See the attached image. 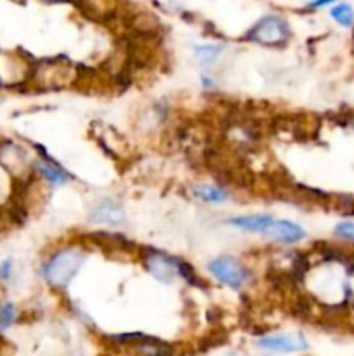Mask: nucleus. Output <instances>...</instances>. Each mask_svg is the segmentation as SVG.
<instances>
[{
	"instance_id": "1",
	"label": "nucleus",
	"mask_w": 354,
	"mask_h": 356,
	"mask_svg": "<svg viewBox=\"0 0 354 356\" xmlns=\"http://www.w3.org/2000/svg\"><path fill=\"white\" fill-rule=\"evenodd\" d=\"M84 252L80 249H61L44 264V278L54 289H64L82 268Z\"/></svg>"
},
{
	"instance_id": "2",
	"label": "nucleus",
	"mask_w": 354,
	"mask_h": 356,
	"mask_svg": "<svg viewBox=\"0 0 354 356\" xmlns=\"http://www.w3.org/2000/svg\"><path fill=\"white\" fill-rule=\"evenodd\" d=\"M207 270L210 271V275L216 276L219 282L229 289H242L245 282L249 280V271L246 268L240 263L238 259L231 256H219L216 259L210 261L207 264Z\"/></svg>"
},
{
	"instance_id": "3",
	"label": "nucleus",
	"mask_w": 354,
	"mask_h": 356,
	"mask_svg": "<svg viewBox=\"0 0 354 356\" xmlns=\"http://www.w3.org/2000/svg\"><path fill=\"white\" fill-rule=\"evenodd\" d=\"M288 25L278 16H266L249 32L246 37L262 45H281L288 40Z\"/></svg>"
},
{
	"instance_id": "4",
	"label": "nucleus",
	"mask_w": 354,
	"mask_h": 356,
	"mask_svg": "<svg viewBox=\"0 0 354 356\" xmlns=\"http://www.w3.org/2000/svg\"><path fill=\"white\" fill-rule=\"evenodd\" d=\"M257 346L264 351L278 353V355H290V353H301L307 349L306 337L299 332L294 334H276L264 335L257 341Z\"/></svg>"
},
{
	"instance_id": "5",
	"label": "nucleus",
	"mask_w": 354,
	"mask_h": 356,
	"mask_svg": "<svg viewBox=\"0 0 354 356\" xmlns=\"http://www.w3.org/2000/svg\"><path fill=\"white\" fill-rule=\"evenodd\" d=\"M179 264L181 259L160 252H149V256L146 257V266H148L149 273L164 283L174 282L175 276L179 275Z\"/></svg>"
},
{
	"instance_id": "6",
	"label": "nucleus",
	"mask_w": 354,
	"mask_h": 356,
	"mask_svg": "<svg viewBox=\"0 0 354 356\" xmlns=\"http://www.w3.org/2000/svg\"><path fill=\"white\" fill-rule=\"evenodd\" d=\"M266 237L275 238L283 244H297V241L304 240L306 237V230L299 226L294 221H287V219H275L271 226L266 231Z\"/></svg>"
},
{
	"instance_id": "7",
	"label": "nucleus",
	"mask_w": 354,
	"mask_h": 356,
	"mask_svg": "<svg viewBox=\"0 0 354 356\" xmlns=\"http://www.w3.org/2000/svg\"><path fill=\"white\" fill-rule=\"evenodd\" d=\"M123 209L118 202L113 198H105L94 207L90 219L92 223H106V224H120L123 223Z\"/></svg>"
},
{
	"instance_id": "8",
	"label": "nucleus",
	"mask_w": 354,
	"mask_h": 356,
	"mask_svg": "<svg viewBox=\"0 0 354 356\" xmlns=\"http://www.w3.org/2000/svg\"><path fill=\"white\" fill-rule=\"evenodd\" d=\"M275 221V217L266 214H252V215H240V217H233L227 221V224L238 228L242 231H249V233H259L266 235L268 228L271 226V223Z\"/></svg>"
},
{
	"instance_id": "9",
	"label": "nucleus",
	"mask_w": 354,
	"mask_h": 356,
	"mask_svg": "<svg viewBox=\"0 0 354 356\" xmlns=\"http://www.w3.org/2000/svg\"><path fill=\"white\" fill-rule=\"evenodd\" d=\"M194 197L200 198V200L205 202V204H223V202L227 200L229 195H227L224 189L217 188V186L200 185L194 188Z\"/></svg>"
},
{
	"instance_id": "10",
	"label": "nucleus",
	"mask_w": 354,
	"mask_h": 356,
	"mask_svg": "<svg viewBox=\"0 0 354 356\" xmlns=\"http://www.w3.org/2000/svg\"><path fill=\"white\" fill-rule=\"evenodd\" d=\"M37 171L49 185L53 186H63L64 182L68 181V174L66 172L61 171L58 165L54 163H45V162H38L37 163Z\"/></svg>"
},
{
	"instance_id": "11",
	"label": "nucleus",
	"mask_w": 354,
	"mask_h": 356,
	"mask_svg": "<svg viewBox=\"0 0 354 356\" xmlns=\"http://www.w3.org/2000/svg\"><path fill=\"white\" fill-rule=\"evenodd\" d=\"M220 45H212V44H205V45H197L194 47V58L200 64L207 67V64L214 63V61L219 58L220 54Z\"/></svg>"
},
{
	"instance_id": "12",
	"label": "nucleus",
	"mask_w": 354,
	"mask_h": 356,
	"mask_svg": "<svg viewBox=\"0 0 354 356\" xmlns=\"http://www.w3.org/2000/svg\"><path fill=\"white\" fill-rule=\"evenodd\" d=\"M332 18L342 26H353L354 23V11L349 4H339L330 11Z\"/></svg>"
},
{
	"instance_id": "13",
	"label": "nucleus",
	"mask_w": 354,
	"mask_h": 356,
	"mask_svg": "<svg viewBox=\"0 0 354 356\" xmlns=\"http://www.w3.org/2000/svg\"><path fill=\"white\" fill-rule=\"evenodd\" d=\"M16 322V306L12 302L0 305V332L9 329Z\"/></svg>"
},
{
	"instance_id": "14",
	"label": "nucleus",
	"mask_w": 354,
	"mask_h": 356,
	"mask_svg": "<svg viewBox=\"0 0 354 356\" xmlns=\"http://www.w3.org/2000/svg\"><path fill=\"white\" fill-rule=\"evenodd\" d=\"M336 235L344 240L354 241V221H342L336 226Z\"/></svg>"
},
{
	"instance_id": "15",
	"label": "nucleus",
	"mask_w": 354,
	"mask_h": 356,
	"mask_svg": "<svg viewBox=\"0 0 354 356\" xmlns=\"http://www.w3.org/2000/svg\"><path fill=\"white\" fill-rule=\"evenodd\" d=\"M12 273V261H2L0 263V280H9Z\"/></svg>"
},
{
	"instance_id": "16",
	"label": "nucleus",
	"mask_w": 354,
	"mask_h": 356,
	"mask_svg": "<svg viewBox=\"0 0 354 356\" xmlns=\"http://www.w3.org/2000/svg\"><path fill=\"white\" fill-rule=\"evenodd\" d=\"M332 2H336V0H313L309 4L311 9H320V8H325V5H330Z\"/></svg>"
},
{
	"instance_id": "17",
	"label": "nucleus",
	"mask_w": 354,
	"mask_h": 356,
	"mask_svg": "<svg viewBox=\"0 0 354 356\" xmlns=\"http://www.w3.org/2000/svg\"><path fill=\"white\" fill-rule=\"evenodd\" d=\"M201 80H203V87H212L214 84H212V78H209V77H203L201 78Z\"/></svg>"
}]
</instances>
